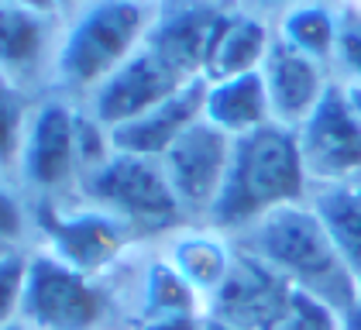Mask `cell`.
<instances>
[{
	"label": "cell",
	"instance_id": "10",
	"mask_svg": "<svg viewBox=\"0 0 361 330\" xmlns=\"http://www.w3.org/2000/svg\"><path fill=\"white\" fill-rule=\"evenodd\" d=\"M231 152H234V138H227L214 124L200 121L159 159L190 224L210 220L217 200H221L227 169H231Z\"/></svg>",
	"mask_w": 361,
	"mask_h": 330
},
{
	"label": "cell",
	"instance_id": "34",
	"mask_svg": "<svg viewBox=\"0 0 361 330\" xmlns=\"http://www.w3.org/2000/svg\"><path fill=\"white\" fill-rule=\"evenodd\" d=\"M0 251H7V248H0Z\"/></svg>",
	"mask_w": 361,
	"mask_h": 330
},
{
	"label": "cell",
	"instance_id": "2",
	"mask_svg": "<svg viewBox=\"0 0 361 330\" xmlns=\"http://www.w3.org/2000/svg\"><path fill=\"white\" fill-rule=\"evenodd\" d=\"M310 192L313 186L300 155L296 131L282 124H265L245 138H234L221 200L207 224L238 238L279 210L306 203Z\"/></svg>",
	"mask_w": 361,
	"mask_h": 330
},
{
	"label": "cell",
	"instance_id": "9",
	"mask_svg": "<svg viewBox=\"0 0 361 330\" xmlns=\"http://www.w3.org/2000/svg\"><path fill=\"white\" fill-rule=\"evenodd\" d=\"M296 141L313 190L361 183V121L341 82L296 128Z\"/></svg>",
	"mask_w": 361,
	"mask_h": 330
},
{
	"label": "cell",
	"instance_id": "21",
	"mask_svg": "<svg viewBox=\"0 0 361 330\" xmlns=\"http://www.w3.org/2000/svg\"><path fill=\"white\" fill-rule=\"evenodd\" d=\"M35 107H38V97L0 73V172L11 179L18 176V159L25 148V135H28Z\"/></svg>",
	"mask_w": 361,
	"mask_h": 330
},
{
	"label": "cell",
	"instance_id": "30",
	"mask_svg": "<svg viewBox=\"0 0 361 330\" xmlns=\"http://www.w3.org/2000/svg\"><path fill=\"white\" fill-rule=\"evenodd\" d=\"M76 4H83V0H59V7H62V14H69Z\"/></svg>",
	"mask_w": 361,
	"mask_h": 330
},
{
	"label": "cell",
	"instance_id": "6",
	"mask_svg": "<svg viewBox=\"0 0 361 330\" xmlns=\"http://www.w3.org/2000/svg\"><path fill=\"white\" fill-rule=\"evenodd\" d=\"M76 200L100 207L148 248L162 245L172 231L190 224L159 159L111 152L97 169L86 172Z\"/></svg>",
	"mask_w": 361,
	"mask_h": 330
},
{
	"label": "cell",
	"instance_id": "16",
	"mask_svg": "<svg viewBox=\"0 0 361 330\" xmlns=\"http://www.w3.org/2000/svg\"><path fill=\"white\" fill-rule=\"evenodd\" d=\"M203 93H207V80H196L190 86H183L179 93H172L166 104H159L148 114L114 128V152L141 155V159H162L193 124L203 121Z\"/></svg>",
	"mask_w": 361,
	"mask_h": 330
},
{
	"label": "cell",
	"instance_id": "26",
	"mask_svg": "<svg viewBox=\"0 0 361 330\" xmlns=\"http://www.w3.org/2000/svg\"><path fill=\"white\" fill-rule=\"evenodd\" d=\"M248 7H255L258 14H265V18H272L276 21L279 14H286L289 7H296V4H303V0H245Z\"/></svg>",
	"mask_w": 361,
	"mask_h": 330
},
{
	"label": "cell",
	"instance_id": "27",
	"mask_svg": "<svg viewBox=\"0 0 361 330\" xmlns=\"http://www.w3.org/2000/svg\"><path fill=\"white\" fill-rule=\"evenodd\" d=\"M11 4H25V7H38V11H56V14H62L59 0H11Z\"/></svg>",
	"mask_w": 361,
	"mask_h": 330
},
{
	"label": "cell",
	"instance_id": "3",
	"mask_svg": "<svg viewBox=\"0 0 361 330\" xmlns=\"http://www.w3.org/2000/svg\"><path fill=\"white\" fill-rule=\"evenodd\" d=\"M159 0H83L62 21V42L52 73V93L86 104L100 82L114 76L148 45Z\"/></svg>",
	"mask_w": 361,
	"mask_h": 330
},
{
	"label": "cell",
	"instance_id": "29",
	"mask_svg": "<svg viewBox=\"0 0 361 330\" xmlns=\"http://www.w3.org/2000/svg\"><path fill=\"white\" fill-rule=\"evenodd\" d=\"M344 90H348V100H351V107H355V114L361 121V86H344Z\"/></svg>",
	"mask_w": 361,
	"mask_h": 330
},
{
	"label": "cell",
	"instance_id": "17",
	"mask_svg": "<svg viewBox=\"0 0 361 330\" xmlns=\"http://www.w3.org/2000/svg\"><path fill=\"white\" fill-rule=\"evenodd\" d=\"M276 45V21L258 14L245 0L234 4V11L227 14L221 25L214 49L207 59L203 80H227V76H245V73H262L265 59Z\"/></svg>",
	"mask_w": 361,
	"mask_h": 330
},
{
	"label": "cell",
	"instance_id": "8",
	"mask_svg": "<svg viewBox=\"0 0 361 330\" xmlns=\"http://www.w3.org/2000/svg\"><path fill=\"white\" fill-rule=\"evenodd\" d=\"M210 317L234 330H344V317L337 310L296 293L245 251L238 258L234 279L210 306Z\"/></svg>",
	"mask_w": 361,
	"mask_h": 330
},
{
	"label": "cell",
	"instance_id": "28",
	"mask_svg": "<svg viewBox=\"0 0 361 330\" xmlns=\"http://www.w3.org/2000/svg\"><path fill=\"white\" fill-rule=\"evenodd\" d=\"M344 330H361V302L344 313Z\"/></svg>",
	"mask_w": 361,
	"mask_h": 330
},
{
	"label": "cell",
	"instance_id": "13",
	"mask_svg": "<svg viewBox=\"0 0 361 330\" xmlns=\"http://www.w3.org/2000/svg\"><path fill=\"white\" fill-rule=\"evenodd\" d=\"M238 0H159L148 45L186 80H203L214 38Z\"/></svg>",
	"mask_w": 361,
	"mask_h": 330
},
{
	"label": "cell",
	"instance_id": "1",
	"mask_svg": "<svg viewBox=\"0 0 361 330\" xmlns=\"http://www.w3.org/2000/svg\"><path fill=\"white\" fill-rule=\"evenodd\" d=\"M234 241L262 269H269L296 293L327 302L341 317L361 302L358 282L310 200L265 217Z\"/></svg>",
	"mask_w": 361,
	"mask_h": 330
},
{
	"label": "cell",
	"instance_id": "11",
	"mask_svg": "<svg viewBox=\"0 0 361 330\" xmlns=\"http://www.w3.org/2000/svg\"><path fill=\"white\" fill-rule=\"evenodd\" d=\"M196 80H186L179 69H172L162 55L152 45H145L141 52H135L114 76L100 82L83 110L100 124V128H121L128 121H135L141 114H148L152 107L166 104L172 93H179L183 86H190Z\"/></svg>",
	"mask_w": 361,
	"mask_h": 330
},
{
	"label": "cell",
	"instance_id": "20",
	"mask_svg": "<svg viewBox=\"0 0 361 330\" xmlns=\"http://www.w3.org/2000/svg\"><path fill=\"white\" fill-rule=\"evenodd\" d=\"M310 207L324 220L331 241L337 245L341 258L355 275L361 289V183L348 186H327L310 192Z\"/></svg>",
	"mask_w": 361,
	"mask_h": 330
},
{
	"label": "cell",
	"instance_id": "33",
	"mask_svg": "<svg viewBox=\"0 0 361 330\" xmlns=\"http://www.w3.org/2000/svg\"><path fill=\"white\" fill-rule=\"evenodd\" d=\"M351 4H358V7H361V0H351Z\"/></svg>",
	"mask_w": 361,
	"mask_h": 330
},
{
	"label": "cell",
	"instance_id": "4",
	"mask_svg": "<svg viewBox=\"0 0 361 330\" xmlns=\"http://www.w3.org/2000/svg\"><path fill=\"white\" fill-rule=\"evenodd\" d=\"M111 152V131L100 128L83 104L45 93L31 114L14 179L31 203L73 200L86 172L97 169Z\"/></svg>",
	"mask_w": 361,
	"mask_h": 330
},
{
	"label": "cell",
	"instance_id": "18",
	"mask_svg": "<svg viewBox=\"0 0 361 330\" xmlns=\"http://www.w3.org/2000/svg\"><path fill=\"white\" fill-rule=\"evenodd\" d=\"M203 121L214 124L227 138H245L258 128H265V124H276L262 73H245V76L207 82Z\"/></svg>",
	"mask_w": 361,
	"mask_h": 330
},
{
	"label": "cell",
	"instance_id": "24",
	"mask_svg": "<svg viewBox=\"0 0 361 330\" xmlns=\"http://www.w3.org/2000/svg\"><path fill=\"white\" fill-rule=\"evenodd\" d=\"M28 251L31 248L0 251V330L21 324L25 286H28Z\"/></svg>",
	"mask_w": 361,
	"mask_h": 330
},
{
	"label": "cell",
	"instance_id": "19",
	"mask_svg": "<svg viewBox=\"0 0 361 330\" xmlns=\"http://www.w3.org/2000/svg\"><path fill=\"white\" fill-rule=\"evenodd\" d=\"M341 31V0H303L276 18V38L289 49L331 66Z\"/></svg>",
	"mask_w": 361,
	"mask_h": 330
},
{
	"label": "cell",
	"instance_id": "15",
	"mask_svg": "<svg viewBox=\"0 0 361 330\" xmlns=\"http://www.w3.org/2000/svg\"><path fill=\"white\" fill-rule=\"evenodd\" d=\"M262 80H265V90H269L272 121L282 124V128H293V131L324 104V97L337 86L331 66L289 49L279 38L272 45V52H269V59H265V66H262Z\"/></svg>",
	"mask_w": 361,
	"mask_h": 330
},
{
	"label": "cell",
	"instance_id": "12",
	"mask_svg": "<svg viewBox=\"0 0 361 330\" xmlns=\"http://www.w3.org/2000/svg\"><path fill=\"white\" fill-rule=\"evenodd\" d=\"M66 14L0 0V73L35 97L52 93V73Z\"/></svg>",
	"mask_w": 361,
	"mask_h": 330
},
{
	"label": "cell",
	"instance_id": "23",
	"mask_svg": "<svg viewBox=\"0 0 361 330\" xmlns=\"http://www.w3.org/2000/svg\"><path fill=\"white\" fill-rule=\"evenodd\" d=\"M331 73L341 86H361V7L341 0V31L334 45Z\"/></svg>",
	"mask_w": 361,
	"mask_h": 330
},
{
	"label": "cell",
	"instance_id": "32",
	"mask_svg": "<svg viewBox=\"0 0 361 330\" xmlns=\"http://www.w3.org/2000/svg\"><path fill=\"white\" fill-rule=\"evenodd\" d=\"M7 330H28V327L25 324H14V327H7Z\"/></svg>",
	"mask_w": 361,
	"mask_h": 330
},
{
	"label": "cell",
	"instance_id": "14",
	"mask_svg": "<svg viewBox=\"0 0 361 330\" xmlns=\"http://www.w3.org/2000/svg\"><path fill=\"white\" fill-rule=\"evenodd\" d=\"M155 251L207 302V310L227 289V282L238 272V258H241L238 241L217 231L214 224H186V227L172 231L162 245H155Z\"/></svg>",
	"mask_w": 361,
	"mask_h": 330
},
{
	"label": "cell",
	"instance_id": "25",
	"mask_svg": "<svg viewBox=\"0 0 361 330\" xmlns=\"http://www.w3.org/2000/svg\"><path fill=\"white\" fill-rule=\"evenodd\" d=\"M210 327V313H183V317H159V320H145L135 330H207Z\"/></svg>",
	"mask_w": 361,
	"mask_h": 330
},
{
	"label": "cell",
	"instance_id": "31",
	"mask_svg": "<svg viewBox=\"0 0 361 330\" xmlns=\"http://www.w3.org/2000/svg\"><path fill=\"white\" fill-rule=\"evenodd\" d=\"M207 330H234V327H227L224 320H217V317H210V327H207Z\"/></svg>",
	"mask_w": 361,
	"mask_h": 330
},
{
	"label": "cell",
	"instance_id": "5",
	"mask_svg": "<svg viewBox=\"0 0 361 330\" xmlns=\"http://www.w3.org/2000/svg\"><path fill=\"white\" fill-rule=\"evenodd\" d=\"M21 324L28 330H135L114 279L76 272L42 248L28 251Z\"/></svg>",
	"mask_w": 361,
	"mask_h": 330
},
{
	"label": "cell",
	"instance_id": "22",
	"mask_svg": "<svg viewBox=\"0 0 361 330\" xmlns=\"http://www.w3.org/2000/svg\"><path fill=\"white\" fill-rule=\"evenodd\" d=\"M35 245V214L25 190L0 172V248Z\"/></svg>",
	"mask_w": 361,
	"mask_h": 330
},
{
	"label": "cell",
	"instance_id": "7",
	"mask_svg": "<svg viewBox=\"0 0 361 330\" xmlns=\"http://www.w3.org/2000/svg\"><path fill=\"white\" fill-rule=\"evenodd\" d=\"M31 214H35L31 248H42L62 265L97 279H111L138 248H148L111 214L76 196L56 203H31Z\"/></svg>",
	"mask_w": 361,
	"mask_h": 330
}]
</instances>
